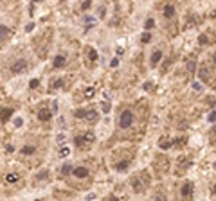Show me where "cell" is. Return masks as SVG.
I'll return each instance as SVG.
<instances>
[{"label": "cell", "mask_w": 216, "mask_h": 201, "mask_svg": "<svg viewBox=\"0 0 216 201\" xmlns=\"http://www.w3.org/2000/svg\"><path fill=\"white\" fill-rule=\"evenodd\" d=\"M214 63H216V54H214Z\"/></svg>", "instance_id": "37"}, {"label": "cell", "mask_w": 216, "mask_h": 201, "mask_svg": "<svg viewBox=\"0 0 216 201\" xmlns=\"http://www.w3.org/2000/svg\"><path fill=\"white\" fill-rule=\"evenodd\" d=\"M88 52H90V59H97V52H96V50H92V49H90Z\"/></svg>", "instance_id": "27"}, {"label": "cell", "mask_w": 216, "mask_h": 201, "mask_svg": "<svg viewBox=\"0 0 216 201\" xmlns=\"http://www.w3.org/2000/svg\"><path fill=\"white\" fill-rule=\"evenodd\" d=\"M25 68H27V61H25V59H18L16 63H13L11 72H13V74H20V72H24Z\"/></svg>", "instance_id": "3"}, {"label": "cell", "mask_w": 216, "mask_h": 201, "mask_svg": "<svg viewBox=\"0 0 216 201\" xmlns=\"http://www.w3.org/2000/svg\"><path fill=\"white\" fill-rule=\"evenodd\" d=\"M153 25H155V20H153V18H148V20H146V24H144V29H146V31H150Z\"/></svg>", "instance_id": "14"}, {"label": "cell", "mask_w": 216, "mask_h": 201, "mask_svg": "<svg viewBox=\"0 0 216 201\" xmlns=\"http://www.w3.org/2000/svg\"><path fill=\"white\" fill-rule=\"evenodd\" d=\"M38 84H40V81H38V79H31V81H29V88H36Z\"/></svg>", "instance_id": "22"}, {"label": "cell", "mask_w": 216, "mask_h": 201, "mask_svg": "<svg viewBox=\"0 0 216 201\" xmlns=\"http://www.w3.org/2000/svg\"><path fill=\"white\" fill-rule=\"evenodd\" d=\"M50 117H52V113H50V110H47V108H43V110H40V111H38V119L42 120V122L50 120Z\"/></svg>", "instance_id": "4"}, {"label": "cell", "mask_w": 216, "mask_h": 201, "mask_svg": "<svg viewBox=\"0 0 216 201\" xmlns=\"http://www.w3.org/2000/svg\"><path fill=\"white\" fill-rule=\"evenodd\" d=\"M198 40H200V43H202V45H203V43H207V36H205V34H202Z\"/></svg>", "instance_id": "28"}, {"label": "cell", "mask_w": 216, "mask_h": 201, "mask_svg": "<svg viewBox=\"0 0 216 201\" xmlns=\"http://www.w3.org/2000/svg\"><path fill=\"white\" fill-rule=\"evenodd\" d=\"M70 154V149H69V147L65 145V147H61V149H59V156L61 158H65V156H69Z\"/></svg>", "instance_id": "16"}, {"label": "cell", "mask_w": 216, "mask_h": 201, "mask_svg": "<svg viewBox=\"0 0 216 201\" xmlns=\"http://www.w3.org/2000/svg\"><path fill=\"white\" fill-rule=\"evenodd\" d=\"M11 115H13V110L11 108H2V122L6 124L9 119H11Z\"/></svg>", "instance_id": "8"}, {"label": "cell", "mask_w": 216, "mask_h": 201, "mask_svg": "<svg viewBox=\"0 0 216 201\" xmlns=\"http://www.w3.org/2000/svg\"><path fill=\"white\" fill-rule=\"evenodd\" d=\"M76 145H83V144H90V142H96V136H94V133H83V135H79V136H76Z\"/></svg>", "instance_id": "2"}, {"label": "cell", "mask_w": 216, "mask_h": 201, "mask_svg": "<svg viewBox=\"0 0 216 201\" xmlns=\"http://www.w3.org/2000/svg\"><path fill=\"white\" fill-rule=\"evenodd\" d=\"M72 174H74L76 178H87L88 176V169L87 167H76L74 171H72Z\"/></svg>", "instance_id": "5"}, {"label": "cell", "mask_w": 216, "mask_h": 201, "mask_svg": "<svg viewBox=\"0 0 216 201\" xmlns=\"http://www.w3.org/2000/svg\"><path fill=\"white\" fill-rule=\"evenodd\" d=\"M200 77H202V79H207V72H205V68L200 70Z\"/></svg>", "instance_id": "29"}, {"label": "cell", "mask_w": 216, "mask_h": 201, "mask_svg": "<svg viewBox=\"0 0 216 201\" xmlns=\"http://www.w3.org/2000/svg\"><path fill=\"white\" fill-rule=\"evenodd\" d=\"M160 59H162V52H160V50H155V52L151 54V67H155Z\"/></svg>", "instance_id": "9"}, {"label": "cell", "mask_w": 216, "mask_h": 201, "mask_svg": "<svg viewBox=\"0 0 216 201\" xmlns=\"http://www.w3.org/2000/svg\"><path fill=\"white\" fill-rule=\"evenodd\" d=\"M92 6V2H90V0H85V2L83 4H81V9H83V11H87V9Z\"/></svg>", "instance_id": "23"}, {"label": "cell", "mask_w": 216, "mask_h": 201, "mask_svg": "<svg viewBox=\"0 0 216 201\" xmlns=\"http://www.w3.org/2000/svg\"><path fill=\"white\" fill-rule=\"evenodd\" d=\"M180 194H182L184 198H189V196L193 194V185H191V183H186V185H184V187H182V190H180Z\"/></svg>", "instance_id": "7"}, {"label": "cell", "mask_w": 216, "mask_h": 201, "mask_svg": "<svg viewBox=\"0 0 216 201\" xmlns=\"http://www.w3.org/2000/svg\"><path fill=\"white\" fill-rule=\"evenodd\" d=\"M85 119H88V120H96L97 119V113L94 111V110H92V111H87V117Z\"/></svg>", "instance_id": "17"}, {"label": "cell", "mask_w": 216, "mask_h": 201, "mask_svg": "<svg viewBox=\"0 0 216 201\" xmlns=\"http://www.w3.org/2000/svg\"><path fill=\"white\" fill-rule=\"evenodd\" d=\"M216 120V111H211L209 113V122H214Z\"/></svg>", "instance_id": "26"}, {"label": "cell", "mask_w": 216, "mask_h": 201, "mask_svg": "<svg viewBox=\"0 0 216 201\" xmlns=\"http://www.w3.org/2000/svg\"><path fill=\"white\" fill-rule=\"evenodd\" d=\"M150 40H151V34H150V33H144V34L141 36V41H142V43H148Z\"/></svg>", "instance_id": "19"}, {"label": "cell", "mask_w": 216, "mask_h": 201, "mask_svg": "<svg viewBox=\"0 0 216 201\" xmlns=\"http://www.w3.org/2000/svg\"><path fill=\"white\" fill-rule=\"evenodd\" d=\"M33 27H34V25H33V24H29V25H27V27H25V31H27V33H31V31H33Z\"/></svg>", "instance_id": "35"}, {"label": "cell", "mask_w": 216, "mask_h": 201, "mask_svg": "<svg viewBox=\"0 0 216 201\" xmlns=\"http://www.w3.org/2000/svg\"><path fill=\"white\" fill-rule=\"evenodd\" d=\"M61 83H63V81H61V79H58V81L54 83V88H59V86H61Z\"/></svg>", "instance_id": "33"}, {"label": "cell", "mask_w": 216, "mask_h": 201, "mask_svg": "<svg viewBox=\"0 0 216 201\" xmlns=\"http://www.w3.org/2000/svg\"><path fill=\"white\" fill-rule=\"evenodd\" d=\"M70 172H72V167H70V165H63V167H61V174L67 176V174H70Z\"/></svg>", "instance_id": "18"}, {"label": "cell", "mask_w": 216, "mask_h": 201, "mask_svg": "<svg viewBox=\"0 0 216 201\" xmlns=\"http://www.w3.org/2000/svg\"><path fill=\"white\" fill-rule=\"evenodd\" d=\"M18 182V174L16 172H9L6 176V183H16Z\"/></svg>", "instance_id": "11"}, {"label": "cell", "mask_w": 216, "mask_h": 201, "mask_svg": "<svg viewBox=\"0 0 216 201\" xmlns=\"http://www.w3.org/2000/svg\"><path fill=\"white\" fill-rule=\"evenodd\" d=\"M47 178V171H43V172H40L38 176H36V179H45Z\"/></svg>", "instance_id": "25"}, {"label": "cell", "mask_w": 216, "mask_h": 201, "mask_svg": "<svg viewBox=\"0 0 216 201\" xmlns=\"http://www.w3.org/2000/svg\"><path fill=\"white\" fill-rule=\"evenodd\" d=\"M131 122H133V113L128 111V110L122 111L121 113V119H119V126H121V128H130Z\"/></svg>", "instance_id": "1"}, {"label": "cell", "mask_w": 216, "mask_h": 201, "mask_svg": "<svg viewBox=\"0 0 216 201\" xmlns=\"http://www.w3.org/2000/svg\"><path fill=\"white\" fill-rule=\"evenodd\" d=\"M117 65H119V59H112V63H110V67H114V68H115Z\"/></svg>", "instance_id": "31"}, {"label": "cell", "mask_w": 216, "mask_h": 201, "mask_svg": "<svg viewBox=\"0 0 216 201\" xmlns=\"http://www.w3.org/2000/svg\"><path fill=\"white\" fill-rule=\"evenodd\" d=\"M214 133H216V126H214Z\"/></svg>", "instance_id": "38"}, {"label": "cell", "mask_w": 216, "mask_h": 201, "mask_svg": "<svg viewBox=\"0 0 216 201\" xmlns=\"http://www.w3.org/2000/svg\"><path fill=\"white\" fill-rule=\"evenodd\" d=\"M213 194H214V196H216V185H214V187H213Z\"/></svg>", "instance_id": "36"}, {"label": "cell", "mask_w": 216, "mask_h": 201, "mask_svg": "<svg viewBox=\"0 0 216 201\" xmlns=\"http://www.w3.org/2000/svg\"><path fill=\"white\" fill-rule=\"evenodd\" d=\"M0 31H2V41H6V25L0 27Z\"/></svg>", "instance_id": "30"}, {"label": "cell", "mask_w": 216, "mask_h": 201, "mask_svg": "<svg viewBox=\"0 0 216 201\" xmlns=\"http://www.w3.org/2000/svg\"><path fill=\"white\" fill-rule=\"evenodd\" d=\"M108 110H110V104L105 102V104H103V111H106V113H108Z\"/></svg>", "instance_id": "32"}, {"label": "cell", "mask_w": 216, "mask_h": 201, "mask_svg": "<svg viewBox=\"0 0 216 201\" xmlns=\"http://www.w3.org/2000/svg\"><path fill=\"white\" fill-rule=\"evenodd\" d=\"M126 167H128V162H121V163H117V165H115L117 171H124Z\"/></svg>", "instance_id": "21"}, {"label": "cell", "mask_w": 216, "mask_h": 201, "mask_svg": "<svg viewBox=\"0 0 216 201\" xmlns=\"http://www.w3.org/2000/svg\"><path fill=\"white\" fill-rule=\"evenodd\" d=\"M187 70L194 72V70H196V63H194V61H187Z\"/></svg>", "instance_id": "20"}, {"label": "cell", "mask_w": 216, "mask_h": 201, "mask_svg": "<svg viewBox=\"0 0 216 201\" xmlns=\"http://www.w3.org/2000/svg\"><path fill=\"white\" fill-rule=\"evenodd\" d=\"M65 63H67V58L65 56H56L54 58V68H61V67H65Z\"/></svg>", "instance_id": "6"}, {"label": "cell", "mask_w": 216, "mask_h": 201, "mask_svg": "<svg viewBox=\"0 0 216 201\" xmlns=\"http://www.w3.org/2000/svg\"><path fill=\"white\" fill-rule=\"evenodd\" d=\"M36 153V147L33 145H24L22 147V154H34Z\"/></svg>", "instance_id": "12"}, {"label": "cell", "mask_w": 216, "mask_h": 201, "mask_svg": "<svg viewBox=\"0 0 216 201\" xmlns=\"http://www.w3.org/2000/svg\"><path fill=\"white\" fill-rule=\"evenodd\" d=\"M193 88H194V90H198V92L202 90V86H200V84H198V83H194V84H193Z\"/></svg>", "instance_id": "34"}, {"label": "cell", "mask_w": 216, "mask_h": 201, "mask_svg": "<svg viewBox=\"0 0 216 201\" xmlns=\"http://www.w3.org/2000/svg\"><path fill=\"white\" fill-rule=\"evenodd\" d=\"M160 147H162V149H168V147H171V142H168V140H162V142H160Z\"/></svg>", "instance_id": "24"}, {"label": "cell", "mask_w": 216, "mask_h": 201, "mask_svg": "<svg viewBox=\"0 0 216 201\" xmlns=\"http://www.w3.org/2000/svg\"><path fill=\"white\" fill-rule=\"evenodd\" d=\"M173 15H175V6L168 4L166 7H164V16H166V18H171Z\"/></svg>", "instance_id": "10"}, {"label": "cell", "mask_w": 216, "mask_h": 201, "mask_svg": "<svg viewBox=\"0 0 216 201\" xmlns=\"http://www.w3.org/2000/svg\"><path fill=\"white\" fill-rule=\"evenodd\" d=\"M94 93H96V90L92 88V86H88V88L85 90V97H87V99H90V97H94Z\"/></svg>", "instance_id": "15"}, {"label": "cell", "mask_w": 216, "mask_h": 201, "mask_svg": "<svg viewBox=\"0 0 216 201\" xmlns=\"http://www.w3.org/2000/svg\"><path fill=\"white\" fill-rule=\"evenodd\" d=\"M74 117H76V119H85V117H87V111H83V110H76V111H74Z\"/></svg>", "instance_id": "13"}]
</instances>
